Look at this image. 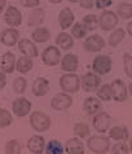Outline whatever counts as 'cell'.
I'll use <instances>...</instances> for the list:
<instances>
[{"instance_id":"obj_20","label":"cell","mask_w":132,"mask_h":154,"mask_svg":"<svg viewBox=\"0 0 132 154\" xmlns=\"http://www.w3.org/2000/svg\"><path fill=\"white\" fill-rule=\"evenodd\" d=\"M44 146H45L44 137H41V136H39V135L31 136L27 141L29 150L31 153H34V154H41L44 152Z\"/></svg>"},{"instance_id":"obj_40","label":"cell","mask_w":132,"mask_h":154,"mask_svg":"<svg viewBox=\"0 0 132 154\" xmlns=\"http://www.w3.org/2000/svg\"><path fill=\"white\" fill-rule=\"evenodd\" d=\"M93 2H95V5L97 9H101V11L108 9L113 4V0H93Z\"/></svg>"},{"instance_id":"obj_6","label":"cell","mask_w":132,"mask_h":154,"mask_svg":"<svg viewBox=\"0 0 132 154\" xmlns=\"http://www.w3.org/2000/svg\"><path fill=\"white\" fill-rule=\"evenodd\" d=\"M4 21L8 26L17 27L22 23V14H21L20 9L14 5H8L4 12Z\"/></svg>"},{"instance_id":"obj_26","label":"cell","mask_w":132,"mask_h":154,"mask_svg":"<svg viewBox=\"0 0 132 154\" xmlns=\"http://www.w3.org/2000/svg\"><path fill=\"white\" fill-rule=\"evenodd\" d=\"M51 38V32L47 27H36L31 34V39L35 43H45Z\"/></svg>"},{"instance_id":"obj_42","label":"cell","mask_w":132,"mask_h":154,"mask_svg":"<svg viewBox=\"0 0 132 154\" xmlns=\"http://www.w3.org/2000/svg\"><path fill=\"white\" fill-rule=\"evenodd\" d=\"M79 4L84 9H92L95 2H93V0H79Z\"/></svg>"},{"instance_id":"obj_17","label":"cell","mask_w":132,"mask_h":154,"mask_svg":"<svg viewBox=\"0 0 132 154\" xmlns=\"http://www.w3.org/2000/svg\"><path fill=\"white\" fill-rule=\"evenodd\" d=\"M110 122H112V119H110V115L106 114V113H99L95 115V118H93V128H95L96 131L99 132H105L109 130L110 127Z\"/></svg>"},{"instance_id":"obj_46","label":"cell","mask_w":132,"mask_h":154,"mask_svg":"<svg viewBox=\"0 0 132 154\" xmlns=\"http://www.w3.org/2000/svg\"><path fill=\"white\" fill-rule=\"evenodd\" d=\"M49 3H52V4H61L63 0H48Z\"/></svg>"},{"instance_id":"obj_27","label":"cell","mask_w":132,"mask_h":154,"mask_svg":"<svg viewBox=\"0 0 132 154\" xmlns=\"http://www.w3.org/2000/svg\"><path fill=\"white\" fill-rule=\"evenodd\" d=\"M124 36H126L124 29H122V27L115 29L112 34H110V36H109V40H108L109 45H110V47H118V45L123 42Z\"/></svg>"},{"instance_id":"obj_7","label":"cell","mask_w":132,"mask_h":154,"mask_svg":"<svg viewBox=\"0 0 132 154\" xmlns=\"http://www.w3.org/2000/svg\"><path fill=\"white\" fill-rule=\"evenodd\" d=\"M41 60L47 66H56L61 62V52L57 47H47L41 53Z\"/></svg>"},{"instance_id":"obj_2","label":"cell","mask_w":132,"mask_h":154,"mask_svg":"<svg viewBox=\"0 0 132 154\" xmlns=\"http://www.w3.org/2000/svg\"><path fill=\"white\" fill-rule=\"evenodd\" d=\"M87 146L92 153L105 154L110 149V140L105 136H91L87 141Z\"/></svg>"},{"instance_id":"obj_16","label":"cell","mask_w":132,"mask_h":154,"mask_svg":"<svg viewBox=\"0 0 132 154\" xmlns=\"http://www.w3.org/2000/svg\"><path fill=\"white\" fill-rule=\"evenodd\" d=\"M0 69L5 74H12L16 70V56L13 52L8 51L2 56V61H0Z\"/></svg>"},{"instance_id":"obj_38","label":"cell","mask_w":132,"mask_h":154,"mask_svg":"<svg viewBox=\"0 0 132 154\" xmlns=\"http://www.w3.org/2000/svg\"><path fill=\"white\" fill-rule=\"evenodd\" d=\"M26 85H27V82L25 78H16L14 82H13V88L17 93H23L26 91Z\"/></svg>"},{"instance_id":"obj_43","label":"cell","mask_w":132,"mask_h":154,"mask_svg":"<svg viewBox=\"0 0 132 154\" xmlns=\"http://www.w3.org/2000/svg\"><path fill=\"white\" fill-rule=\"evenodd\" d=\"M7 84V78H5V72L0 71V89H3L4 87H5Z\"/></svg>"},{"instance_id":"obj_11","label":"cell","mask_w":132,"mask_h":154,"mask_svg":"<svg viewBox=\"0 0 132 154\" xmlns=\"http://www.w3.org/2000/svg\"><path fill=\"white\" fill-rule=\"evenodd\" d=\"M17 44H18V51L23 54V56L34 58V57H38V54H39L38 47L35 45V43L31 42L30 39H26V38L20 39Z\"/></svg>"},{"instance_id":"obj_3","label":"cell","mask_w":132,"mask_h":154,"mask_svg":"<svg viewBox=\"0 0 132 154\" xmlns=\"http://www.w3.org/2000/svg\"><path fill=\"white\" fill-rule=\"evenodd\" d=\"M30 125L38 132H45L51 127V118L43 112H34L30 117Z\"/></svg>"},{"instance_id":"obj_19","label":"cell","mask_w":132,"mask_h":154,"mask_svg":"<svg viewBox=\"0 0 132 154\" xmlns=\"http://www.w3.org/2000/svg\"><path fill=\"white\" fill-rule=\"evenodd\" d=\"M44 20H45L44 9L40 7H38V8H34V9L29 13L27 23H29V26H40V25L44 22Z\"/></svg>"},{"instance_id":"obj_45","label":"cell","mask_w":132,"mask_h":154,"mask_svg":"<svg viewBox=\"0 0 132 154\" xmlns=\"http://www.w3.org/2000/svg\"><path fill=\"white\" fill-rule=\"evenodd\" d=\"M127 32H128L130 35L132 36V21H131V22H128V25H127Z\"/></svg>"},{"instance_id":"obj_24","label":"cell","mask_w":132,"mask_h":154,"mask_svg":"<svg viewBox=\"0 0 132 154\" xmlns=\"http://www.w3.org/2000/svg\"><path fill=\"white\" fill-rule=\"evenodd\" d=\"M83 109L88 115L97 114L99 110L101 109V101L96 97H87L83 104Z\"/></svg>"},{"instance_id":"obj_36","label":"cell","mask_w":132,"mask_h":154,"mask_svg":"<svg viewBox=\"0 0 132 154\" xmlns=\"http://www.w3.org/2000/svg\"><path fill=\"white\" fill-rule=\"evenodd\" d=\"M97 96H99V98H101L103 101L112 100V87H110V84L101 85L100 89L97 91Z\"/></svg>"},{"instance_id":"obj_23","label":"cell","mask_w":132,"mask_h":154,"mask_svg":"<svg viewBox=\"0 0 132 154\" xmlns=\"http://www.w3.org/2000/svg\"><path fill=\"white\" fill-rule=\"evenodd\" d=\"M49 91V82L45 78H38L32 84V93L38 97L47 95Z\"/></svg>"},{"instance_id":"obj_33","label":"cell","mask_w":132,"mask_h":154,"mask_svg":"<svg viewBox=\"0 0 132 154\" xmlns=\"http://www.w3.org/2000/svg\"><path fill=\"white\" fill-rule=\"evenodd\" d=\"M89 132H91L89 127L86 125V123H83V122H79V123H76V125L74 126V134L78 136L79 139H86V137H88Z\"/></svg>"},{"instance_id":"obj_5","label":"cell","mask_w":132,"mask_h":154,"mask_svg":"<svg viewBox=\"0 0 132 154\" xmlns=\"http://www.w3.org/2000/svg\"><path fill=\"white\" fill-rule=\"evenodd\" d=\"M112 66H113L112 58L109 56H104V54L97 56L92 62V69L97 75L108 74V72H110V70H112Z\"/></svg>"},{"instance_id":"obj_4","label":"cell","mask_w":132,"mask_h":154,"mask_svg":"<svg viewBox=\"0 0 132 154\" xmlns=\"http://www.w3.org/2000/svg\"><path fill=\"white\" fill-rule=\"evenodd\" d=\"M118 14L114 13L113 11L109 9H104L103 13L99 17V27L103 30V31H110L118 25Z\"/></svg>"},{"instance_id":"obj_13","label":"cell","mask_w":132,"mask_h":154,"mask_svg":"<svg viewBox=\"0 0 132 154\" xmlns=\"http://www.w3.org/2000/svg\"><path fill=\"white\" fill-rule=\"evenodd\" d=\"M71 105H73V98L66 92L58 93V95L54 96L52 98V101H51V106H52L54 110H66V109H69Z\"/></svg>"},{"instance_id":"obj_28","label":"cell","mask_w":132,"mask_h":154,"mask_svg":"<svg viewBox=\"0 0 132 154\" xmlns=\"http://www.w3.org/2000/svg\"><path fill=\"white\" fill-rule=\"evenodd\" d=\"M109 137L119 141L128 140V131L124 127H113L109 130Z\"/></svg>"},{"instance_id":"obj_48","label":"cell","mask_w":132,"mask_h":154,"mask_svg":"<svg viewBox=\"0 0 132 154\" xmlns=\"http://www.w3.org/2000/svg\"><path fill=\"white\" fill-rule=\"evenodd\" d=\"M128 89H130V93H131V96H132V84L128 85Z\"/></svg>"},{"instance_id":"obj_35","label":"cell","mask_w":132,"mask_h":154,"mask_svg":"<svg viewBox=\"0 0 132 154\" xmlns=\"http://www.w3.org/2000/svg\"><path fill=\"white\" fill-rule=\"evenodd\" d=\"M13 122V117L12 114L5 109H0V128L9 127Z\"/></svg>"},{"instance_id":"obj_22","label":"cell","mask_w":132,"mask_h":154,"mask_svg":"<svg viewBox=\"0 0 132 154\" xmlns=\"http://www.w3.org/2000/svg\"><path fill=\"white\" fill-rule=\"evenodd\" d=\"M65 150L67 154H84V144L78 137H73L66 141Z\"/></svg>"},{"instance_id":"obj_34","label":"cell","mask_w":132,"mask_h":154,"mask_svg":"<svg viewBox=\"0 0 132 154\" xmlns=\"http://www.w3.org/2000/svg\"><path fill=\"white\" fill-rule=\"evenodd\" d=\"M71 35L75 39H83L87 35V30L84 29L82 22H74V25L71 26Z\"/></svg>"},{"instance_id":"obj_25","label":"cell","mask_w":132,"mask_h":154,"mask_svg":"<svg viewBox=\"0 0 132 154\" xmlns=\"http://www.w3.org/2000/svg\"><path fill=\"white\" fill-rule=\"evenodd\" d=\"M32 66H34L32 58L31 57H27V56L20 57L16 61V70L20 71L21 74H26V72H29L30 70L32 69Z\"/></svg>"},{"instance_id":"obj_30","label":"cell","mask_w":132,"mask_h":154,"mask_svg":"<svg viewBox=\"0 0 132 154\" xmlns=\"http://www.w3.org/2000/svg\"><path fill=\"white\" fill-rule=\"evenodd\" d=\"M63 150H65V148L62 146V144L58 140H51L44 149L45 154H63Z\"/></svg>"},{"instance_id":"obj_1","label":"cell","mask_w":132,"mask_h":154,"mask_svg":"<svg viewBox=\"0 0 132 154\" xmlns=\"http://www.w3.org/2000/svg\"><path fill=\"white\" fill-rule=\"evenodd\" d=\"M60 87L66 93H75L80 89V76L74 72H67L60 78Z\"/></svg>"},{"instance_id":"obj_47","label":"cell","mask_w":132,"mask_h":154,"mask_svg":"<svg viewBox=\"0 0 132 154\" xmlns=\"http://www.w3.org/2000/svg\"><path fill=\"white\" fill-rule=\"evenodd\" d=\"M70 3H73V4H76V3H79V0H69Z\"/></svg>"},{"instance_id":"obj_10","label":"cell","mask_w":132,"mask_h":154,"mask_svg":"<svg viewBox=\"0 0 132 154\" xmlns=\"http://www.w3.org/2000/svg\"><path fill=\"white\" fill-rule=\"evenodd\" d=\"M20 40V31L16 27H8L0 34V42L7 47H13Z\"/></svg>"},{"instance_id":"obj_18","label":"cell","mask_w":132,"mask_h":154,"mask_svg":"<svg viewBox=\"0 0 132 154\" xmlns=\"http://www.w3.org/2000/svg\"><path fill=\"white\" fill-rule=\"evenodd\" d=\"M61 69L65 70L67 72H74L76 69H78L79 65V60L78 56H75L73 53H67L61 58Z\"/></svg>"},{"instance_id":"obj_8","label":"cell","mask_w":132,"mask_h":154,"mask_svg":"<svg viewBox=\"0 0 132 154\" xmlns=\"http://www.w3.org/2000/svg\"><path fill=\"white\" fill-rule=\"evenodd\" d=\"M105 45H106L105 40L99 34H93L91 36H87L83 43V47L87 52H100L101 49L105 48Z\"/></svg>"},{"instance_id":"obj_37","label":"cell","mask_w":132,"mask_h":154,"mask_svg":"<svg viewBox=\"0 0 132 154\" xmlns=\"http://www.w3.org/2000/svg\"><path fill=\"white\" fill-rule=\"evenodd\" d=\"M123 66H124L126 75L132 79V54L130 53L123 54Z\"/></svg>"},{"instance_id":"obj_9","label":"cell","mask_w":132,"mask_h":154,"mask_svg":"<svg viewBox=\"0 0 132 154\" xmlns=\"http://www.w3.org/2000/svg\"><path fill=\"white\" fill-rule=\"evenodd\" d=\"M100 84H101V78L96 72H86L80 79V85L87 92L95 91L96 88L100 87Z\"/></svg>"},{"instance_id":"obj_21","label":"cell","mask_w":132,"mask_h":154,"mask_svg":"<svg viewBox=\"0 0 132 154\" xmlns=\"http://www.w3.org/2000/svg\"><path fill=\"white\" fill-rule=\"evenodd\" d=\"M56 44L63 51H69L74 47V38L66 31H61L56 36Z\"/></svg>"},{"instance_id":"obj_29","label":"cell","mask_w":132,"mask_h":154,"mask_svg":"<svg viewBox=\"0 0 132 154\" xmlns=\"http://www.w3.org/2000/svg\"><path fill=\"white\" fill-rule=\"evenodd\" d=\"M82 25L87 31H93L99 27V17L96 14H87L83 17L82 20Z\"/></svg>"},{"instance_id":"obj_41","label":"cell","mask_w":132,"mask_h":154,"mask_svg":"<svg viewBox=\"0 0 132 154\" xmlns=\"http://www.w3.org/2000/svg\"><path fill=\"white\" fill-rule=\"evenodd\" d=\"M21 5L25 7V8H31V9H34V8H38L40 5V0H20Z\"/></svg>"},{"instance_id":"obj_12","label":"cell","mask_w":132,"mask_h":154,"mask_svg":"<svg viewBox=\"0 0 132 154\" xmlns=\"http://www.w3.org/2000/svg\"><path fill=\"white\" fill-rule=\"evenodd\" d=\"M12 110L17 117H26L31 112V102H30L27 98H16L13 101V105H12Z\"/></svg>"},{"instance_id":"obj_15","label":"cell","mask_w":132,"mask_h":154,"mask_svg":"<svg viewBox=\"0 0 132 154\" xmlns=\"http://www.w3.org/2000/svg\"><path fill=\"white\" fill-rule=\"evenodd\" d=\"M74 22H75V16L73 13V11L69 7L63 8L58 14V25L61 30H67L69 27L73 26Z\"/></svg>"},{"instance_id":"obj_44","label":"cell","mask_w":132,"mask_h":154,"mask_svg":"<svg viewBox=\"0 0 132 154\" xmlns=\"http://www.w3.org/2000/svg\"><path fill=\"white\" fill-rule=\"evenodd\" d=\"M7 8V0H0V14L5 11Z\"/></svg>"},{"instance_id":"obj_32","label":"cell","mask_w":132,"mask_h":154,"mask_svg":"<svg viewBox=\"0 0 132 154\" xmlns=\"http://www.w3.org/2000/svg\"><path fill=\"white\" fill-rule=\"evenodd\" d=\"M21 150H22V145L18 140H9L5 144V153L7 154H21Z\"/></svg>"},{"instance_id":"obj_14","label":"cell","mask_w":132,"mask_h":154,"mask_svg":"<svg viewBox=\"0 0 132 154\" xmlns=\"http://www.w3.org/2000/svg\"><path fill=\"white\" fill-rule=\"evenodd\" d=\"M110 87H112V98L115 101L121 102L127 98V87L121 79H115L110 84Z\"/></svg>"},{"instance_id":"obj_39","label":"cell","mask_w":132,"mask_h":154,"mask_svg":"<svg viewBox=\"0 0 132 154\" xmlns=\"http://www.w3.org/2000/svg\"><path fill=\"white\" fill-rule=\"evenodd\" d=\"M112 154H128V146H127L126 141L115 144L112 148Z\"/></svg>"},{"instance_id":"obj_31","label":"cell","mask_w":132,"mask_h":154,"mask_svg":"<svg viewBox=\"0 0 132 154\" xmlns=\"http://www.w3.org/2000/svg\"><path fill=\"white\" fill-rule=\"evenodd\" d=\"M117 14L121 16L123 20L132 18V4H130V3H121L118 5Z\"/></svg>"},{"instance_id":"obj_49","label":"cell","mask_w":132,"mask_h":154,"mask_svg":"<svg viewBox=\"0 0 132 154\" xmlns=\"http://www.w3.org/2000/svg\"><path fill=\"white\" fill-rule=\"evenodd\" d=\"M130 150L132 152V140H131V143H130Z\"/></svg>"}]
</instances>
